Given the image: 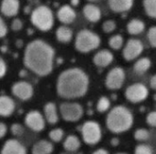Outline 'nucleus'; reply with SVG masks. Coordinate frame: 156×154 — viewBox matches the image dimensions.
<instances>
[{"instance_id":"7ed1b4c3","label":"nucleus","mask_w":156,"mask_h":154,"mask_svg":"<svg viewBox=\"0 0 156 154\" xmlns=\"http://www.w3.org/2000/svg\"><path fill=\"white\" fill-rule=\"evenodd\" d=\"M133 115L124 106H116L107 115L106 126L113 133H122L132 128Z\"/></svg>"},{"instance_id":"20e7f679","label":"nucleus","mask_w":156,"mask_h":154,"mask_svg":"<svg viewBox=\"0 0 156 154\" xmlns=\"http://www.w3.org/2000/svg\"><path fill=\"white\" fill-rule=\"evenodd\" d=\"M33 25L41 31H48L54 25V16L52 10L47 5L36 7L31 14Z\"/></svg>"},{"instance_id":"37998d69","label":"nucleus","mask_w":156,"mask_h":154,"mask_svg":"<svg viewBox=\"0 0 156 154\" xmlns=\"http://www.w3.org/2000/svg\"><path fill=\"white\" fill-rule=\"evenodd\" d=\"M116 154H126V153H123V152H119V153H116Z\"/></svg>"},{"instance_id":"f3484780","label":"nucleus","mask_w":156,"mask_h":154,"mask_svg":"<svg viewBox=\"0 0 156 154\" xmlns=\"http://www.w3.org/2000/svg\"><path fill=\"white\" fill-rule=\"evenodd\" d=\"M16 109L14 100L8 96H0V116L9 117Z\"/></svg>"},{"instance_id":"6ab92c4d","label":"nucleus","mask_w":156,"mask_h":154,"mask_svg":"<svg viewBox=\"0 0 156 154\" xmlns=\"http://www.w3.org/2000/svg\"><path fill=\"white\" fill-rule=\"evenodd\" d=\"M83 15L90 22H98L101 17V9L92 4H88L83 7Z\"/></svg>"},{"instance_id":"f03ea898","label":"nucleus","mask_w":156,"mask_h":154,"mask_svg":"<svg viewBox=\"0 0 156 154\" xmlns=\"http://www.w3.org/2000/svg\"><path fill=\"white\" fill-rule=\"evenodd\" d=\"M89 89V78L80 68H72L64 70L57 81L58 94L67 100L83 97Z\"/></svg>"},{"instance_id":"4468645a","label":"nucleus","mask_w":156,"mask_h":154,"mask_svg":"<svg viewBox=\"0 0 156 154\" xmlns=\"http://www.w3.org/2000/svg\"><path fill=\"white\" fill-rule=\"evenodd\" d=\"M58 20L63 24H70L76 18L75 10L69 5H62L57 13Z\"/></svg>"},{"instance_id":"ddd939ff","label":"nucleus","mask_w":156,"mask_h":154,"mask_svg":"<svg viewBox=\"0 0 156 154\" xmlns=\"http://www.w3.org/2000/svg\"><path fill=\"white\" fill-rule=\"evenodd\" d=\"M1 154H27V149L17 140L10 139L3 145Z\"/></svg>"},{"instance_id":"4c0bfd02","label":"nucleus","mask_w":156,"mask_h":154,"mask_svg":"<svg viewBox=\"0 0 156 154\" xmlns=\"http://www.w3.org/2000/svg\"><path fill=\"white\" fill-rule=\"evenodd\" d=\"M6 72V65L2 58H0V79L5 76Z\"/></svg>"},{"instance_id":"4be33fe9","label":"nucleus","mask_w":156,"mask_h":154,"mask_svg":"<svg viewBox=\"0 0 156 154\" xmlns=\"http://www.w3.org/2000/svg\"><path fill=\"white\" fill-rule=\"evenodd\" d=\"M73 36L72 30L66 26H61L56 30V37L59 42L68 43L71 40Z\"/></svg>"},{"instance_id":"cd10ccee","label":"nucleus","mask_w":156,"mask_h":154,"mask_svg":"<svg viewBox=\"0 0 156 154\" xmlns=\"http://www.w3.org/2000/svg\"><path fill=\"white\" fill-rule=\"evenodd\" d=\"M122 44H123V37L121 36V35H115V36H112L110 40H109V45L112 48L115 49V50H118L120 49L122 47Z\"/></svg>"},{"instance_id":"7c9ffc66","label":"nucleus","mask_w":156,"mask_h":154,"mask_svg":"<svg viewBox=\"0 0 156 154\" xmlns=\"http://www.w3.org/2000/svg\"><path fill=\"white\" fill-rule=\"evenodd\" d=\"M134 154H154V152H153L152 148L149 145L140 144L135 148Z\"/></svg>"},{"instance_id":"2f4dec72","label":"nucleus","mask_w":156,"mask_h":154,"mask_svg":"<svg viewBox=\"0 0 156 154\" xmlns=\"http://www.w3.org/2000/svg\"><path fill=\"white\" fill-rule=\"evenodd\" d=\"M102 29L105 33H112L116 29V23L113 20H107L102 24Z\"/></svg>"},{"instance_id":"9d476101","label":"nucleus","mask_w":156,"mask_h":154,"mask_svg":"<svg viewBox=\"0 0 156 154\" xmlns=\"http://www.w3.org/2000/svg\"><path fill=\"white\" fill-rule=\"evenodd\" d=\"M25 124L33 131L39 132L45 129V119L43 115L37 110L29 111L25 117Z\"/></svg>"},{"instance_id":"c85d7f7f","label":"nucleus","mask_w":156,"mask_h":154,"mask_svg":"<svg viewBox=\"0 0 156 154\" xmlns=\"http://www.w3.org/2000/svg\"><path fill=\"white\" fill-rule=\"evenodd\" d=\"M48 137H49V139L52 142H59L63 139V137H64V131H63L62 129H59V128L53 129L52 131H49Z\"/></svg>"},{"instance_id":"473e14b6","label":"nucleus","mask_w":156,"mask_h":154,"mask_svg":"<svg viewBox=\"0 0 156 154\" xmlns=\"http://www.w3.org/2000/svg\"><path fill=\"white\" fill-rule=\"evenodd\" d=\"M147 38L149 43L154 47H156V26H152L147 33Z\"/></svg>"},{"instance_id":"412c9836","label":"nucleus","mask_w":156,"mask_h":154,"mask_svg":"<svg viewBox=\"0 0 156 154\" xmlns=\"http://www.w3.org/2000/svg\"><path fill=\"white\" fill-rule=\"evenodd\" d=\"M54 150L53 144L46 140L36 142L32 147V154H51Z\"/></svg>"},{"instance_id":"39448f33","label":"nucleus","mask_w":156,"mask_h":154,"mask_svg":"<svg viewBox=\"0 0 156 154\" xmlns=\"http://www.w3.org/2000/svg\"><path fill=\"white\" fill-rule=\"evenodd\" d=\"M101 44L100 37L88 29L80 30L75 39V47L77 50L82 53H87L96 49Z\"/></svg>"},{"instance_id":"423d86ee","label":"nucleus","mask_w":156,"mask_h":154,"mask_svg":"<svg viewBox=\"0 0 156 154\" xmlns=\"http://www.w3.org/2000/svg\"><path fill=\"white\" fill-rule=\"evenodd\" d=\"M81 135L84 142L89 145H95L101 140V129L98 122L93 121H86L81 127Z\"/></svg>"},{"instance_id":"393cba45","label":"nucleus","mask_w":156,"mask_h":154,"mask_svg":"<svg viewBox=\"0 0 156 154\" xmlns=\"http://www.w3.org/2000/svg\"><path fill=\"white\" fill-rule=\"evenodd\" d=\"M151 65H152V62L148 58H143L135 62L133 66V69L137 74L142 75L145 73L151 68Z\"/></svg>"},{"instance_id":"a878e982","label":"nucleus","mask_w":156,"mask_h":154,"mask_svg":"<svg viewBox=\"0 0 156 154\" xmlns=\"http://www.w3.org/2000/svg\"><path fill=\"white\" fill-rule=\"evenodd\" d=\"M144 7L149 16L156 18V0H144Z\"/></svg>"},{"instance_id":"a19ab883","label":"nucleus","mask_w":156,"mask_h":154,"mask_svg":"<svg viewBox=\"0 0 156 154\" xmlns=\"http://www.w3.org/2000/svg\"><path fill=\"white\" fill-rule=\"evenodd\" d=\"M92 154H109V152H108V151H106L104 149H98Z\"/></svg>"},{"instance_id":"c9c22d12","label":"nucleus","mask_w":156,"mask_h":154,"mask_svg":"<svg viewBox=\"0 0 156 154\" xmlns=\"http://www.w3.org/2000/svg\"><path fill=\"white\" fill-rule=\"evenodd\" d=\"M11 27L14 31H19L20 29H22L23 27V23L19 18H16L12 21L11 24Z\"/></svg>"},{"instance_id":"f704fd0d","label":"nucleus","mask_w":156,"mask_h":154,"mask_svg":"<svg viewBox=\"0 0 156 154\" xmlns=\"http://www.w3.org/2000/svg\"><path fill=\"white\" fill-rule=\"evenodd\" d=\"M146 122L149 126L156 128V111H152L148 113L146 117Z\"/></svg>"},{"instance_id":"0eeeda50","label":"nucleus","mask_w":156,"mask_h":154,"mask_svg":"<svg viewBox=\"0 0 156 154\" xmlns=\"http://www.w3.org/2000/svg\"><path fill=\"white\" fill-rule=\"evenodd\" d=\"M62 119L68 122L79 121L83 116V108L77 102H63L59 106Z\"/></svg>"},{"instance_id":"72a5a7b5","label":"nucleus","mask_w":156,"mask_h":154,"mask_svg":"<svg viewBox=\"0 0 156 154\" xmlns=\"http://www.w3.org/2000/svg\"><path fill=\"white\" fill-rule=\"evenodd\" d=\"M11 132L15 136H21L24 133V128L18 123H15L11 126Z\"/></svg>"},{"instance_id":"e433bc0d","label":"nucleus","mask_w":156,"mask_h":154,"mask_svg":"<svg viewBox=\"0 0 156 154\" xmlns=\"http://www.w3.org/2000/svg\"><path fill=\"white\" fill-rule=\"evenodd\" d=\"M7 33V26L4 19L0 16V37H4Z\"/></svg>"},{"instance_id":"1a4fd4ad","label":"nucleus","mask_w":156,"mask_h":154,"mask_svg":"<svg viewBox=\"0 0 156 154\" xmlns=\"http://www.w3.org/2000/svg\"><path fill=\"white\" fill-rule=\"evenodd\" d=\"M125 80V72L122 68H112L107 75L105 85L109 89H118L122 88Z\"/></svg>"},{"instance_id":"aec40b11","label":"nucleus","mask_w":156,"mask_h":154,"mask_svg":"<svg viewBox=\"0 0 156 154\" xmlns=\"http://www.w3.org/2000/svg\"><path fill=\"white\" fill-rule=\"evenodd\" d=\"M45 120L49 124H56L58 121V115L57 106L53 102H48L44 107Z\"/></svg>"},{"instance_id":"58836bf2","label":"nucleus","mask_w":156,"mask_h":154,"mask_svg":"<svg viewBox=\"0 0 156 154\" xmlns=\"http://www.w3.org/2000/svg\"><path fill=\"white\" fill-rule=\"evenodd\" d=\"M6 131H7V128L5 124L3 122H0V139L5 137V135L6 134Z\"/></svg>"},{"instance_id":"c03bdc74","label":"nucleus","mask_w":156,"mask_h":154,"mask_svg":"<svg viewBox=\"0 0 156 154\" xmlns=\"http://www.w3.org/2000/svg\"><path fill=\"white\" fill-rule=\"evenodd\" d=\"M89 1H91V2H93V1H97V0H89Z\"/></svg>"},{"instance_id":"b1692460","label":"nucleus","mask_w":156,"mask_h":154,"mask_svg":"<svg viewBox=\"0 0 156 154\" xmlns=\"http://www.w3.org/2000/svg\"><path fill=\"white\" fill-rule=\"evenodd\" d=\"M145 28L144 23L140 19H132L127 25V30L131 35H139Z\"/></svg>"},{"instance_id":"f8f14e48","label":"nucleus","mask_w":156,"mask_h":154,"mask_svg":"<svg viewBox=\"0 0 156 154\" xmlns=\"http://www.w3.org/2000/svg\"><path fill=\"white\" fill-rule=\"evenodd\" d=\"M12 93L21 100H27L33 96L34 89L27 81H18L12 86Z\"/></svg>"},{"instance_id":"5701e85b","label":"nucleus","mask_w":156,"mask_h":154,"mask_svg":"<svg viewBox=\"0 0 156 154\" xmlns=\"http://www.w3.org/2000/svg\"><path fill=\"white\" fill-rule=\"evenodd\" d=\"M63 147L68 152H76L80 147V141L75 135H69L63 142Z\"/></svg>"},{"instance_id":"2eb2a0df","label":"nucleus","mask_w":156,"mask_h":154,"mask_svg":"<svg viewBox=\"0 0 156 154\" xmlns=\"http://www.w3.org/2000/svg\"><path fill=\"white\" fill-rule=\"evenodd\" d=\"M113 60V55L111 51L103 49L95 54L93 58V63L100 68H105L109 66Z\"/></svg>"},{"instance_id":"bb28decb","label":"nucleus","mask_w":156,"mask_h":154,"mask_svg":"<svg viewBox=\"0 0 156 154\" xmlns=\"http://www.w3.org/2000/svg\"><path fill=\"white\" fill-rule=\"evenodd\" d=\"M111 107V101L107 97H101L97 102V110L101 113L106 112Z\"/></svg>"},{"instance_id":"c756f323","label":"nucleus","mask_w":156,"mask_h":154,"mask_svg":"<svg viewBox=\"0 0 156 154\" xmlns=\"http://www.w3.org/2000/svg\"><path fill=\"white\" fill-rule=\"evenodd\" d=\"M134 138L138 142H145L150 138V133L146 129H138L134 132Z\"/></svg>"},{"instance_id":"ea45409f","label":"nucleus","mask_w":156,"mask_h":154,"mask_svg":"<svg viewBox=\"0 0 156 154\" xmlns=\"http://www.w3.org/2000/svg\"><path fill=\"white\" fill-rule=\"evenodd\" d=\"M150 86L153 89L156 90V75L153 76L151 78V80H150Z\"/></svg>"},{"instance_id":"dca6fc26","label":"nucleus","mask_w":156,"mask_h":154,"mask_svg":"<svg viewBox=\"0 0 156 154\" xmlns=\"http://www.w3.org/2000/svg\"><path fill=\"white\" fill-rule=\"evenodd\" d=\"M1 12L5 16H15L19 10L18 0H3L1 3Z\"/></svg>"},{"instance_id":"6e6552de","label":"nucleus","mask_w":156,"mask_h":154,"mask_svg":"<svg viewBox=\"0 0 156 154\" xmlns=\"http://www.w3.org/2000/svg\"><path fill=\"white\" fill-rule=\"evenodd\" d=\"M148 89L141 83L133 84L125 90V97L132 103H139L145 100L148 97Z\"/></svg>"},{"instance_id":"79ce46f5","label":"nucleus","mask_w":156,"mask_h":154,"mask_svg":"<svg viewBox=\"0 0 156 154\" xmlns=\"http://www.w3.org/2000/svg\"><path fill=\"white\" fill-rule=\"evenodd\" d=\"M78 2H79V0H72V4H74L75 5H78Z\"/></svg>"},{"instance_id":"9b49d317","label":"nucleus","mask_w":156,"mask_h":154,"mask_svg":"<svg viewBox=\"0 0 156 154\" xmlns=\"http://www.w3.org/2000/svg\"><path fill=\"white\" fill-rule=\"evenodd\" d=\"M144 50V45L139 39L132 38L128 40L123 49V58L128 60H133L138 58Z\"/></svg>"},{"instance_id":"a211bd4d","label":"nucleus","mask_w":156,"mask_h":154,"mask_svg":"<svg viewBox=\"0 0 156 154\" xmlns=\"http://www.w3.org/2000/svg\"><path fill=\"white\" fill-rule=\"evenodd\" d=\"M108 4L113 12L123 13L132 8L133 0H108Z\"/></svg>"},{"instance_id":"f257e3e1","label":"nucleus","mask_w":156,"mask_h":154,"mask_svg":"<svg viewBox=\"0 0 156 154\" xmlns=\"http://www.w3.org/2000/svg\"><path fill=\"white\" fill-rule=\"evenodd\" d=\"M55 51L48 43L37 39L30 42L25 50V66L38 76L48 75L53 68Z\"/></svg>"}]
</instances>
